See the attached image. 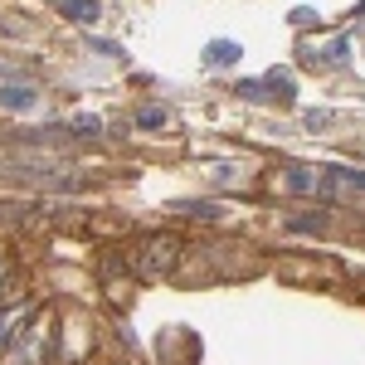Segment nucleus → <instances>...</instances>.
I'll use <instances>...</instances> for the list:
<instances>
[{"label":"nucleus","instance_id":"f257e3e1","mask_svg":"<svg viewBox=\"0 0 365 365\" xmlns=\"http://www.w3.org/2000/svg\"><path fill=\"white\" fill-rule=\"evenodd\" d=\"M175 258H180V239L175 234H151L137 253V273H151L156 278V273H166Z\"/></svg>","mask_w":365,"mask_h":365},{"label":"nucleus","instance_id":"f03ea898","mask_svg":"<svg viewBox=\"0 0 365 365\" xmlns=\"http://www.w3.org/2000/svg\"><path fill=\"white\" fill-rule=\"evenodd\" d=\"M278 190H292V195H317V170H312V166H287V170H278Z\"/></svg>","mask_w":365,"mask_h":365},{"label":"nucleus","instance_id":"7ed1b4c3","mask_svg":"<svg viewBox=\"0 0 365 365\" xmlns=\"http://www.w3.org/2000/svg\"><path fill=\"white\" fill-rule=\"evenodd\" d=\"M25 322H29V302H10V307H0V346H10V341L20 336Z\"/></svg>","mask_w":365,"mask_h":365},{"label":"nucleus","instance_id":"20e7f679","mask_svg":"<svg viewBox=\"0 0 365 365\" xmlns=\"http://www.w3.org/2000/svg\"><path fill=\"white\" fill-rule=\"evenodd\" d=\"M244 58V49L234 44V39H215V44H205V63L210 68H220V63H239Z\"/></svg>","mask_w":365,"mask_h":365},{"label":"nucleus","instance_id":"39448f33","mask_svg":"<svg viewBox=\"0 0 365 365\" xmlns=\"http://www.w3.org/2000/svg\"><path fill=\"white\" fill-rule=\"evenodd\" d=\"M0 108H10V113H25V108H34V88H20V83L0 88Z\"/></svg>","mask_w":365,"mask_h":365},{"label":"nucleus","instance_id":"423d86ee","mask_svg":"<svg viewBox=\"0 0 365 365\" xmlns=\"http://www.w3.org/2000/svg\"><path fill=\"white\" fill-rule=\"evenodd\" d=\"M58 10H63V15H68V20H93V15H98V0H58Z\"/></svg>","mask_w":365,"mask_h":365},{"label":"nucleus","instance_id":"0eeeda50","mask_svg":"<svg viewBox=\"0 0 365 365\" xmlns=\"http://www.w3.org/2000/svg\"><path fill=\"white\" fill-rule=\"evenodd\" d=\"M170 210H180V215H195V220H215V215H220V205H205V200H175Z\"/></svg>","mask_w":365,"mask_h":365},{"label":"nucleus","instance_id":"6e6552de","mask_svg":"<svg viewBox=\"0 0 365 365\" xmlns=\"http://www.w3.org/2000/svg\"><path fill=\"white\" fill-rule=\"evenodd\" d=\"M137 127L156 132V127H166V113H161V108H137Z\"/></svg>","mask_w":365,"mask_h":365},{"label":"nucleus","instance_id":"1a4fd4ad","mask_svg":"<svg viewBox=\"0 0 365 365\" xmlns=\"http://www.w3.org/2000/svg\"><path fill=\"white\" fill-rule=\"evenodd\" d=\"M336 180H346V185H356V190H365V170H331Z\"/></svg>","mask_w":365,"mask_h":365},{"label":"nucleus","instance_id":"9d476101","mask_svg":"<svg viewBox=\"0 0 365 365\" xmlns=\"http://www.w3.org/2000/svg\"><path fill=\"white\" fill-rule=\"evenodd\" d=\"M5 278H10V273H5V263H0V292H5Z\"/></svg>","mask_w":365,"mask_h":365}]
</instances>
